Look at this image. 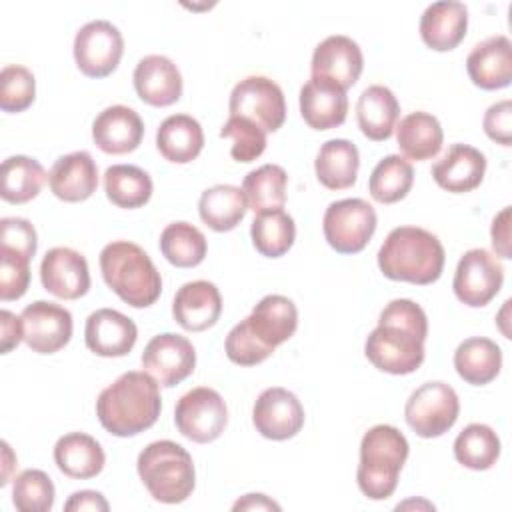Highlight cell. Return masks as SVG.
<instances>
[{
  "label": "cell",
  "instance_id": "cell-30",
  "mask_svg": "<svg viewBox=\"0 0 512 512\" xmlns=\"http://www.w3.org/2000/svg\"><path fill=\"white\" fill-rule=\"evenodd\" d=\"M156 148L168 162H192L204 148V132L200 122L188 114L168 116L162 120L156 132Z\"/></svg>",
  "mask_w": 512,
  "mask_h": 512
},
{
  "label": "cell",
  "instance_id": "cell-1",
  "mask_svg": "<svg viewBox=\"0 0 512 512\" xmlns=\"http://www.w3.org/2000/svg\"><path fill=\"white\" fill-rule=\"evenodd\" d=\"M426 336L428 318L420 304L396 298L380 312L378 326L366 338L364 352L382 372L396 376L412 374L424 362Z\"/></svg>",
  "mask_w": 512,
  "mask_h": 512
},
{
  "label": "cell",
  "instance_id": "cell-2",
  "mask_svg": "<svg viewBox=\"0 0 512 512\" xmlns=\"http://www.w3.org/2000/svg\"><path fill=\"white\" fill-rule=\"evenodd\" d=\"M162 410L158 382L144 370H130L106 386L96 400L102 428L114 436H136L156 424Z\"/></svg>",
  "mask_w": 512,
  "mask_h": 512
},
{
  "label": "cell",
  "instance_id": "cell-24",
  "mask_svg": "<svg viewBox=\"0 0 512 512\" xmlns=\"http://www.w3.org/2000/svg\"><path fill=\"white\" fill-rule=\"evenodd\" d=\"M52 194L64 202H84L98 188V166L86 150L60 156L48 172Z\"/></svg>",
  "mask_w": 512,
  "mask_h": 512
},
{
  "label": "cell",
  "instance_id": "cell-25",
  "mask_svg": "<svg viewBox=\"0 0 512 512\" xmlns=\"http://www.w3.org/2000/svg\"><path fill=\"white\" fill-rule=\"evenodd\" d=\"M486 172L484 154L468 144H452L432 166V178L448 192L462 194L480 186Z\"/></svg>",
  "mask_w": 512,
  "mask_h": 512
},
{
  "label": "cell",
  "instance_id": "cell-21",
  "mask_svg": "<svg viewBox=\"0 0 512 512\" xmlns=\"http://www.w3.org/2000/svg\"><path fill=\"white\" fill-rule=\"evenodd\" d=\"M174 320L190 332L212 328L222 314V296L208 280L186 282L178 288L172 302Z\"/></svg>",
  "mask_w": 512,
  "mask_h": 512
},
{
  "label": "cell",
  "instance_id": "cell-43",
  "mask_svg": "<svg viewBox=\"0 0 512 512\" xmlns=\"http://www.w3.org/2000/svg\"><path fill=\"white\" fill-rule=\"evenodd\" d=\"M220 136L232 140L230 156L236 162H252L266 150V132L248 118L230 116L222 126Z\"/></svg>",
  "mask_w": 512,
  "mask_h": 512
},
{
  "label": "cell",
  "instance_id": "cell-31",
  "mask_svg": "<svg viewBox=\"0 0 512 512\" xmlns=\"http://www.w3.org/2000/svg\"><path fill=\"white\" fill-rule=\"evenodd\" d=\"M358 168H360L358 148L346 138H334L324 142L314 160L316 178L328 190H344L354 186Z\"/></svg>",
  "mask_w": 512,
  "mask_h": 512
},
{
  "label": "cell",
  "instance_id": "cell-26",
  "mask_svg": "<svg viewBox=\"0 0 512 512\" xmlns=\"http://www.w3.org/2000/svg\"><path fill=\"white\" fill-rule=\"evenodd\" d=\"M468 8L456 0L430 4L420 18L422 42L438 52L454 50L466 36Z\"/></svg>",
  "mask_w": 512,
  "mask_h": 512
},
{
  "label": "cell",
  "instance_id": "cell-33",
  "mask_svg": "<svg viewBox=\"0 0 512 512\" xmlns=\"http://www.w3.org/2000/svg\"><path fill=\"white\" fill-rule=\"evenodd\" d=\"M394 130L402 156L416 162L434 158L444 142L438 118L428 112H412L404 116Z\"/></svg>",
  "mask_w": 512,
  "mask_h": 512
},
{
  "label": "cell",
  "instance_id": "cell-8",
  "mask_svg": "<svg viewBox=\"0 0 512 512\" xmlns=\"http://www.w3.org/2000/svg\"><path fill=\"white\" fill-rule=\"evenodd\" d=\"M460 412V400L446 382H426L416 388L404 406L408 426L422 438H436L448 432Z\"/></svg>",
  "mask_w": 512,
  "mask_h": 512
},
{
  "label": "cell",
  "instance_id": "cell-13",
  "mask_svg": "<svg viewBox=\"0 0 512 512\" xmlns=\"http://www.w3.org/2000/svg\"><path fill=\"white\" fill-rule=\"evenodd\" d=\"M142 368L166 388L186 380L196 366V352L186 336L164 332L154 336L142 352Z\"/></svg>",
  "mask_w": 512,
  "mask_h": 512
},
{
  "label": "cell",
  "instance_id": "cell-53",
  "mask_svg": "<svg viewBox=\"0 0 512 512\" xmlns=\"http://www.w3.org/2000/svg\"><path fill=\"white\" fill-rule=\"evenodd\" d=\"M2 448H4V462H6V470H4V474H2L0 484H2V486H6V484H8V466H10V464H8V458H10V452H12V450H10L8 442H2Z\"/></svg>",
  "mask_w": 512,
  "mask_h": 512
},
{
  "label": "cell",
  "instance_id": "cell-37",
  "mask_svg": "<svg viewBox=\"0 0 512 512\" xmlns=\"http://www.w3.org/2000/svg\"><path fill=\"white\" fill-rule=\"evenodd\" d=\"M104 192L118 208H140L152 196V178L134 164H114L104 172Z\"/></svg>",
  "mask_w": 512,
  "mask_h": 512
},
{
  "label": "cell",
  "instance_id": "cell-4",
  "mask_svg": "<svg viewBox=\"0 0 512 512\" xmlns=\"http://www.w3.org/2000/svg\"><path fill=\"white\" fill-rule=\"evenodd\" d=\"M100 270L108 288L134 308L152 306L160 298V272L134 242L116 240L106 244L100 252Z\"/></svg>",
  "mask_w": 512,
  "mask_h": 512
},
{
  "label": "cell",
  "instance_id": "cell-45",
  "mask_svg": "<svg viewBox=\"0 0 512 512\" xmlns=\"http://www.w3.org/2000/svg\"><path fill=\"white\" fill-rule=\"evenodd\" d=\"M224 350L230 362L238 364V366H256L260 362H264L274 348L266 346L248 326L246 318L240 320L226 336L224 342Z\"/></svg>",
  "mask_w": 512,
  "mask_h": 512
},
{
  "label": "cell",
  "instance_id": "cell-10",
  "mask_svg": "<svg viewBox=\"0 0 512 512\" xmlns=\"http://www.w3.org/2000/svg\"><path fill=\"white\" fill-rule=\"evenodd\" d=\"M230 116L248 118L266 134L276 132L286 120V102L282 88L266 76H248L240 80L228 102Z\"/></svg>",
  "mask_w": 512,
  "mask_h": 512
},
{
  "label": "cell",
  "instance_id": "cell-27",
  "mask_svg": "<svg viewBox=\"0 0 512 512\" xmlns=\"http://www.w3.org/2000/svg\"><path fill=\"white\" fill-rule=\"evenodd\" d=\"M246 322L266 346L276 348L294 336L298 328V310L290 298L268 294L252 308Z\"/></svg>",
  "mask_w": 512,
  "mask_h": 512
},
{
  "label": "cell",
  "instance_id": "cell-41",
  "mask_svg": "<svg viewBox=\"0 0 512 512\" xmlns=\"http://www.w3.org/2000/svg\"><path fill=\"white\" fill-rule=\"evenodd\" d=\"M254 248L266 258H280L286 254L296 238V224L284 210L258 214L250 226Z\"/></svg>",
  "mask_w": 512,
  "mask_h": 512
},
{
  "label": "cell",
  "instance_id": "cell-32",
  "mask_svg": "<svg viewBox=\"0 0 512 512\" xmlns=\"http://www.w3.org/2000/svg\"><path fill=\"white\" fill-rule=\"evenodd\" d=\"M454 368L464 382L484 386L498 376L502 368V350L490 338H468L460 342L454 352Z\"/></svg>",
  "mask_w": 512,
  "mask_h": 512
},
{
  "label": "cell",
  "instance_id": "cell-23",
  "mask_svg": "<svg viewBox=\"0 0 512 512\" xmlns=\"http://www.w3.org/2000/svg\"><path fill=\"white\" fill-rule=\"evenodd\" d=\"M300 114L314 130L340 126L348 114L346 90L326 78L312 76L300 88Z\"/></svg>",
  "mask_w": 512,
  "mask_h": 512
},
{
  "label": "cell",
  "instance_id": "cell-35",
  "mask_svg": "<svg viewBox=\"0 0 512 512\" xmlns=\"http://www.w3.org/2000/svg\"><path fill=\"white\" fill-rule=\"evenodd\" d=\"M48 174L42 164L28 156H10L0 170V196L10 204H24L36 198Z\"/></svg>",
  "mask_w": 512,
  "mask_h": 512
},
{
  "label": "cell",
  "instance_id": "cell-9",
  "mask_svg": "<svg viewBox=\"0 0 512 512\" xmlns=\"http://www.w3.org/2000/svg\"><path fill=\"white\" fill-rule=\"evenodd\" d=\"M174 424L178 432L192 442H214L228 424L226 402L214 388H192L176 402Z\"/></svg>",
  "mask_w": 512,
  "mask_h": 512
},
{
  "label": "cell",
  "instance_id": "cell-34",
  "mask_svg": "<svg viewBox=\"0 0 512 512\" xmlns=\"http://www.w3.org/2000/svg\"><path fill=\"white\" fill-rule=\"evenodd\" d=\"M248 204L242 188L232 184H216L206 188L198 202L202 222L214 232L234 230L246 216Z\"/></svg>",
  "mask_w": 512,
  "mask_h": 512
},
{
  "label": "cell",
  "instance_id": "cell-6",
  "mask_svg": "<svg viewBox=\"0 0 512 512\" xmlns=\"http://www.w3.org/2000/svg\"><path fill=\"white\" fill-rule=\"evenodd\" d=\"M136 468L150 496L164 504L184 502L196 484L192 456L172 440L150 442L138 454Z\"/></svg>",
  "mask_w": 512,
  "mask_h": 512
},
{
  "label": "cell",
  "instance_id": "cell-40",
  "mask_svg": "<svg viewBox=\"0 0 512 512\" xmlns=\"http://www.w3.org/2000/svg\"><path fill=\"white\" fill-rule=\"evenodd\" d=\"M412 184H414L412 164L398 154H390L374 166L368 180V190L376 202L394 204L410 192Z\"/></svg>",
  "mask_w": 512,
  "mask_h": 512
},
{
  "label": "cell",
  "instance_id": "cell-15",
  "mask_svg": "<svg viewBox=\"0 0 512 512\" xmlns=\"http://www.w3.org/2000/svg\"><path fill=\"white\" fill-rule=\"evenodd\" d=\"M254 428L268 440H288L304 426V408L286 388H266L252 408Z\"/></svg>",
  "mask_w": 512,
  "mask_h": 512
},
{
  "label": "cell",
  "instance_id": "cell-20",
  "mask_svg": "<svg viewBox=\"0 0 512 512\" xmlns=\"http://www.w3.org/2000/svg\"><path fill=\"white\" fill-rule=\"evenodd\" d=\"M134 88L142 102L150 106H170L182 96V74L178 66L162 56H144L134 68Z\"/></svg>",
  "mask_w": 512,
  "mask_h": 512
},
{
  "label": "cell",
  "instance_id": "cell-48",
  "mask_svg": "<svg viewBox=\"0 0 512 512\" xmlns=\"http://www.w3.org/2000/svg\"><path fill=\"white\" fill-rule=\"evenodd\" d=\"M484 132L490 140L510 146L512 142V102L510 100H500L492 104L482 120Z\"/></svg>",
  "mask_w": 512,
  "mask_h": 512
},
{
  "label": "cell",
  "instance_id": "cell-36",
  "mask_svg": "<svg viewBox=\"0 0 512 512\" xmlns=\"http://www.w3.org/2000/svg\"><path fill=\"white\" fill-rule=\"evenodd\" d=\"M288 174L278 164H264L244 176L242 192L246 204L256 214L282 210L286 202Z\"/></svg>",
  "mask_w": 512,
  "mask_h": 512
},
{
  "label": "cell",
  "instance_id": "cell-3",
  "mask_svg": "<svg viewBox=\"0 0 512 512\" xmlns=\"http://www.w3.org/2000/svg\"><path fill=\"white\" fill-rule=\"evenodd\" d=\"M444 260L442 242L418 226L390 230L378 250V268L386 278L418 286L436 282L442 274Z\"/></svg>",
  "mask_w": 512,
  "mask_h": 512
},
{
  "label": "cell",
  "instance_id": "cell-19",
  "mask_svg": "<svg viewBox=\"0 0 512 512\" xmlns=\"http://www.w3.org/2000/svg\"><path fill=\"white\" fill-rule=\"evenodd\" d=\"M144 136V122L136 110L114 104L104 108L92 124V140L106 154L134 152Z\"/></svg>",
  "mask_w": 512,
  "mask_h": 512
},
{
  "label": "cell",
  "instance_id": "cell-47",
  "mask_svg": "<svg viewBox=\"0 0 512 512\" xmlns=\"http://www.w3.org/2000/svg\"><path fill=\"white\" fill-rule=\"evenodd\" d=\"M0 242L4 252H12L24 258H34L38 238L34 226L26 218H2L0 220Z\"/></svg>",
  "mask_w": 512,
  "mask_h": 512
},
{
  "label": "cell",
  "instance_id": "cell-11",
  "mask_svg": "<svg viewBox=\"0 0 512 512\" xmlns=\"http://www.w3.org/2000/svg\"><path fill=\"white\" fill-rule=\"evenodd\" d=\"M124 54V38L108 20H92L74 36V60L78 70L88 78L112 74Z\"/></svg>",
  "mask_w": 512,
  "mask_h": 512
},
{
  "label": "cell",
  "instance_id": "cell-44",
  "mask_svg": "<svg viewBox=\"0 0 512 512\" xmlns=\"http://www.w3.org/2000/svg\"><path fill=\"white\" fill-rule=\"evenodd\" d=\"M36 96L34 74L20 66L8 64L0 72V108L4 112H22L26 110Z\"/></svg>",
  "mask_w": 512,
  "mask_h": 512
},
{
  "label": "cell",
  "instance_id": "cell-12",
  "mask_svg": "<svg viewBox=\"0 0 512 512\" xmlns=\"http://www.w3.org/2000/svg\"><path fill=\"white\" fill-rule=\"evenodd\" d=\"M502 282L504 268L498 258L484 248H472L458 260L452 288L462 304L480 308L500 292Z\"/></svg>",
  "mask_w": 512,
  "mask_h": 512
},
{
  "label": "cell",
  "instance_id": "cell-42",
  "mask_svg": "<svg viewBox=\"0 0 512 512\" xmlns=\"http://www.w3.org/2000/svg\"><path fill=\"white\" fill-rule=\"evenodd\" d=\"M12 502L20 512H48L54 506V484L42 470L30 468L14 478Z\"/></svg>",
  "mask_w": 512,
  "mask_h": 512
},
{
  "label": "cell",
  "instance_id": "cell-51",
  "mask_svg": "<svg viewBox=\"0 0 512 512\" xmlns=\"http://www.w3.org/2000/svg\"><path fill=\"white\" fill-rule=\"evenodd\" d=\"M110 506L106 502V498L96 492V490H80V492H74L66 504H64V510L66 512H82V510H100V512H106Z\"/></svg>",
  "mask_w": 512,
  "mask_h": 512
},
{
  "label": "cell",
  "instance_id": "cell-14",
  "mask_svg": "<svg viewBox=\"0 0 512 512\" xmlns=\"http://www.w3.org/2000/svg\"><path fill=\"white\" fill-rule=\"evenodd\" d=\"M24 342L32 352L54 354L72 338V314L54 302L36 300L22 314Z\"/></svg>",
  "mask_w": 512,
  "mask_h": 512
},
{
  "label": "cell",
  "instance_id": "cell-38",
  "mask_svg": "<svg viewBox=\"0 0 512 512\" xmlns=\"http://www.w3.org/2000/svg\"><path fill=\"white\" fill-rule=\"evenodd\" d=\"M454 458L470 470H488L500 458V438L486 424H468L454 440Z\"/></svg>",
  "mask_w": 512,
  "mask_h": 512
},
{
  "label": "cell",
  "instance_id": "cell-29",
  "mask_svg": "<svg viewBox=\"0 0 512 512\" xmlns=\"http://www.w3.org/2000/svg\"><path fill=\"white\" fill-rule=\"evenodd\" d=\"M400 118V104L394 92L382 84L368 86L356 102V120L362 134L374 142L392 136Z\"/></svg>",
  "mask_w": 512,
  "mask_h": 512
},
{
  "label": "cell",
  "instance_id": "cell-16",
  "mask_svg": "<svg viewBox=\"0 0 512 512\" xmlns=\"http://www.w3.org/2000/svg\"><path fill=\"white\" fill-rule=\"evenodd\" d=\"M40 280L44 290L56 298L76 300L90 290L88 262L68 246L50 248L40 264Z\"/></svg>",
  "mask_w": 512,
  "mask_h": 512
},
{
  "label": "cell",
  "instance_id": "cell-22",
  "mask_svg": "<svg viewBox=\"0 0 512 512\" xmlns=\"http://www.w3.org/2000/svg\"><path fill=\"white\" fill-rule=\"evenodd\" d=\"M466 70L470 80L482 90L506 88L512 80V44L504 34L478 42L468 58Z\"/></svg>",
  "mask_w": 512,
  "mask_h": 512
},
{
  "label": "cell",
  "instance_id": "cell-39",
  "mask_svg": "<svg viewBox=\"0 0 512 512\" xmlns=\"http://www.w3.org/2000/svg\"><path fill=\"white\" fill-rule=\"evenodd\" d=\"M206 236L188 222H172L160 234L162 256L178 268H194L206 256Z\"/></svg>",
  "mask_w": 512,
  "mask_h": 512
},
{
  "label": "cell",
  "instance_id": "cell-7",
  "mask_svg": "<svg viewBox=\"0 0 512 512\" xmlns=\"http://www.w3.org/2000/svg\"><path fill=\"white\" fill-rule=\"evenodd\" d=\"M376 210L362 198L332 202L322 218L324 238L340 254H356L366 248L376 232Z\"/></svg>",
  "mask_w": 512,
  "mask_h": 512
},
{
  "label": "cell",
  "instance_id": "cell-50",
  "mask_svg": "<svg viewBox=\"0 0 512 512\" xmlns=\"http://www.w3.org/2000/svg\"><path fill=\"white\" fill-rule=\"evenodd\" d=\"M0 330H2V354H8L12 348L24 340V328H22V318L12 314L10 310L0 312Z\"/></svg>",
  "mask_w": 512,
  "mask_h": 512
},
{
  "label": "cell",
  "instance_id": "cell-5",
  "mask_svg": "<svg viewBox=\"0 0 512 512\" xmlns=\"http://www.w3.org/2000/svg\"><path fill=\"white\" fill-rule=\"evenodd\" d=\"M408 448L406 436L390 424H376L362 436L356 480L364 496L370 500L392 496L408 458Z\"/></svg>",
  "mask_w": 512,
  "mask_h": 512
},
{
  "label": "cell",
  "instance_id": "cell-52",
  "mask_svg": "<svg viewBox=\"0 0 512 512\" xmlns=\"http://www.w3.org/2000/svg\"><path fill=\"white\" fill-rule=\"evenodd\" d=\"M234 510H280V504L270 500L264 494H246L244 498L236 500Z\"/></svg>",
  "mask_w": 512,
  "mask_h": 512
},
{
  "label": "cell",
  "instance_id": "cell-49",
  "mask_svg": "<svg viewBox=\"0 0 512 512\" xmlns=\"http://www.w3.org/2000/svg\"><path fill=\"white\" fill-rule=\"evenodd\" d=\"M490 238H492V248H494L496 256L512 258V252H510V206L502 208L494 216L492 228H490Z\"/></svg>",
  "mask_w": 512,
  "mask_h": 512
},
{
  "label": "cell",
  "instance_id": "cell-17",
  "mask_svg": "<svg viewBox=\"0 0 512 512\" xmlns=\"http://www.w3.org/2000/svg\"><path fill=\"white\" fill-rule=\"evenodd\" d=\"M364 68V56L360 46L342 34L328 36L322 40L312 54V76L326 78L340 88L348 90L356 84Z\"/></svg>",
  "mask_w": 512,
  "mask_h": 512
},
{
  "label": "cell",
  "instance_id": "cell-28",
  "mask_svg": "<svg viewBox=\"0 0 512 512\" xmlns=\"http://www.w3.org/2000/svg\"><path fill=\"white\" fill-rule=\"evenodd\" d=\"M54 462L62 474L76 480H88L102 472L106 454L96 438L84 432H70L54 444Z\"/></svg>",
  "mask_w": 512,
  "mask_h": 512
},
{
  "label": "cell",
  "instance_id": "cell-46",
  "mask_svg": "<svg viewBox=\"0 0 512 512\" xmlns=\"http://www.w3.org/2000/svg\"><path fill=\"white\" fill-rule=\"evenodd\" d=\"M30 284V258L0 250V300L10 302L26 294Z\"/></svg>",
  "mask_w": 512,
  "mask_h": 512
},
{
  "label": "cell",
  "instance_id": "cell-18",
  "mask_svg": "<svg viewBox=\"0 0 512 512\" xmlns=\"http://www.w3.org/2000/svg\"><path fill=\"white\" fill-rule=\"evenodd\" d=\"M84 340L90 352L104 358H120L134 348L138 328L126 314L112 308H100L88 316Z\"/></svg>",
  "mask_w": 512,
  "mask_h": 512
}]
</instances>
